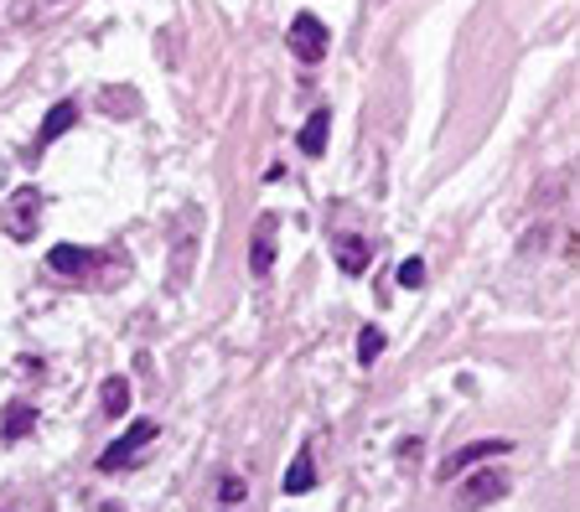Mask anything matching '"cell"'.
<instances>
[{"label": "cell", "instance_id": "cell-9", "mask_svg": "<svg viewBox=\"0 0 580 512\" xmlns=\"http://www.w3.org/2000/svg\"><path fill=\"white\" fill-rule=\"evenodd\" d=\"M317 487V461H311V445H300L296 461H291V472H285V497H300Z\"/></svg>", "mask_w": 580, "mask_h": 512}, {"label": "cell", "instance_id": "cell-13", "mask_svg": "<svg viewBox=\"0 0 580 512\" xmlns=\"http://www.w3.org/2000/svg\"><path fill=\"white\" fill-rule=\"evenodd\" d=\"M125 409H130V383L125 378H104V414L120 419Z\"/></svg>", "mask_w": 580, "mask_h": 512}, {"label": "cell", "instance_id": "cell-8", "mask_svg": "<svg viewBox=\"0 0 580 512\" xmlns=\"http://www.w3.org/2000/svg\"><path fill=\"white\" fill-rule=\"evenodd\" d=\"M73 124H79V104H73V99H58L52 109H47V119H42V130H37V151H42V145H52L58 135H68Z\"/></svg>", "mask_w": 580, "mask_h": 512}, {"label": "cell", "instance_id": "cell-6", "mask_svg": "<svg viewBox=\"0 0 580 512\" xmlns=\"http://www.w3.org/2000/svg\"><path fill=\"white\" fill-rule=\"evenodd\" d=\"M99 249H79V243H58L52 254H47V270L52 275H88L94 264H99Z\"/></svg>", "mask_w": 580, "mask_h": 512}, {"label": "cell", "instance_id": "cell-12", "mask_svg": "<svg viewBox=\"0 0 580 512\" xmlns=\"http://www.w3.org/2000/svg\"><path fill=\"white\" fill-rule=\"evenodd\" d=\"M37 430V409H32V404H11V409H5V440H26V434Z\"/></svg>", "mask_w": 580, "mask_h": 512}, {"label": "cell", "instance_id": "cell-4", "mask_svg": "<svg viewBox=\"0 0 580 512\" xmlns=\"http://www.w3.org/2000/svg\"><path fill=\"white\" fill-rule=\"evenodd\" d=\"M498 455H508V440H472V445H461V451H451L446 461H440V481H451V476L472 472L477 461H498Z\"/></svg>", "mask_w": 580, "mask_h": 512}, {"label": "cell", "instance_id": "cell-11", "mask_svg": "<svg viewBox=\"0 0 580 512\" xmlns=\"http://www.w3.org/2000/svg\"><path fill=\"white\" fill-rule=\"evenodd\" d=\"M327 130H332V115L317 109V115L300 124V156H321V151H327Z\"/></svg>", "mask_w": 580, "mask_h": 512}, {"label": "cell", "instance_id": "cell-14", "mask_svg": "<svg viewBox=\"0 0 580 512\" xmlns=\"http://www.w3.org/2000/svg\"><path fill=\"white\" fill-rule=\"evenodd\" d=\"M379 353H383V332H379V326H363V332H358V362H363V368H374Z\"/></svg>", "mask_w": 580, "mask_h": 512}, {"label": "cell", "instance_id": "cell-1", "mask_svg": "<svg viewBox=\"0 0 580 512\" xmlns=\"http://www.w3.org/2000/svg\"><path fill=\"white\" fill-rule=\"evenodd\" d=\"M37 217H42V192L37 187H16L11 202H5V213H0V228L16 238V243H26V238L37 234Z\"/></svg>", "mask_w": 580, "mask_h": 512}, {"label": "cell", "instance_id": "cell-15", "mask_svg": "<svg viewBox=\"0 0 580 512\" xmlns=\"http://www.w3.org/2000/svg\"><path fill=\"white\" fill-rule=\"evenodd\" d=\"M104 109L109 115H135L141 104H135V88H104Z\"/></svg>", "mask_w": 580, "mask_h": 512}, {"label": "cell", "instance_id": "cell-7", "mask_svg": "<svg viewBox=\"0 0 580 512\" xmlns=\"http://www.w3.org/2000/svg\"><path fill=\"white\" fill-rule=\"evenodd\" d=\"M249 270H255V275H270V270H275V217H270V213L255 223V243H249Z\"/></svg>", "mask_w": 580, "mask_h": 512}, {"label": "cell", "instance_id": "cell-17", "mask_svg": "<svg viewBox=\"0 0 580 512\" xmlns=\"http://www.w3.org/2000/svg\"><path fill=\"white\" fill-rule=\"evenodd\" d=\"M244 492H249V487H244L239 476H228V481H223V502H239Z\"/></svg>", "mask_w": 580, "mask_h": 512}, {"label": "cell", "instance_id": "cell-18", "mask_svg": "<svg viewBox=\"0 0 580 512\" xmlns=\"http://www.w3.org/2000/svg\"><path fill=\"white\" fill-rule=\"evenodd\" d=\"M368 5H383V0H368Z\"/></svg>", "mask_w": 580, "mask_h": 512}, {"label": "cell", "instance_id": "cell-5", "mask_svg": "<svg viewBox=\"0 0 580 512\" xmlns=\"http://www.w3.org/2000/svg\"><path fill=\"white\" fill-rule=\"evenodd\" d=\"M502 492H508V476L487 466V472H477L472 481H461L457 508H461V512H477V508H487V502H498Z\"/></svg>", "mask_w": 580, "mask_h": 512}, {"label": "cell", "instance_id": "cell-16", "mask_svg": "<svg viewBox=\"0 0 580 512\" xmlns=\"http://www.w3.org/2000/svg\"><path fill=\"white\" fill-rule=\"evenodd\" d=\"M400 285H404V290H421V285H425V264H421V259H404V264H400Z\"/></svg>", "mask_w": 580, "mask_h": 512}, {"label": "cell", "instance_id": "cell-10", "mask_svg": "<svg viewBox=\"0 0 580 512\" xmlns=\"http://www.w3.org/2000/svg\"><path fill=\"white\" fill-rule=\"evenodd\" d=\"M338 270L342 275H363L368 270V238H358V234L338 238Z\"/></svg>", "mask_w": 580, "mask_h": 512}, {"label": "cell", "instance_id": "cell-2", "mask_svg": "<svg viewBox=\"0 0 580 512\" xmlns=\"http://www.w3.org/2000/svg\"><path fill=\"white\" fill-rule=\"evenodd\" d=\"M156 434H161L156 419H135V425H130V430H125L120 440H115V445L99 455V472H125V466H130V461H135V455H141L145 445L156 440Z\"/></svg>", "mask_w": 580, "mask_h": 512}, {"label": "cell", "instance_id": "cell-3", "mask_svg": "<svg viewBox=\"0 0 580 512\" xmlns=\"http://www.w3.org/2000/svg\"><path fill=\"white\" fill-rule=\"evenodd\" d=\"M285 41H291V52H296L300 62H321L327 58V47H332V37H327V26H321L311 11H300L296 21H291V32H285Z\"/></svg>", "mask_w": 580, "mask_h": 512}]
</instances>
